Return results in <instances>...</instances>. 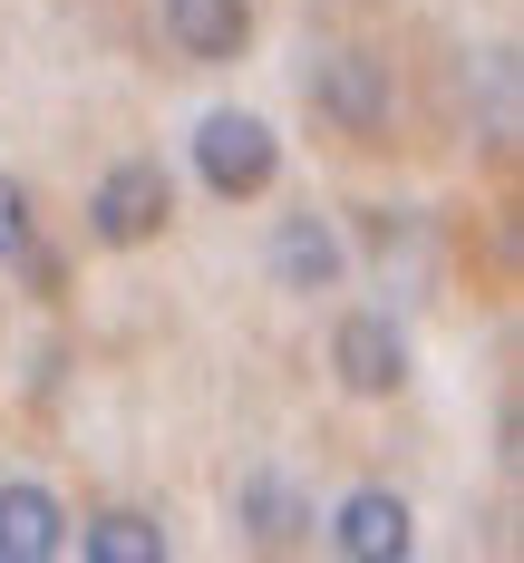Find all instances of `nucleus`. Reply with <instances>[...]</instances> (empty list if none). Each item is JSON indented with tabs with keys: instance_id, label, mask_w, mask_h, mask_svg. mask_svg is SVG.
<instances>
[{
	"instance_id": "obj_1",
	"label": "nucleus",
	"mask_w": 524,
	"mask_h": 563,
	"mask_svg": "<svg viewBox=\"0 0 524 563\" xmlns=\"http://www.w3.org/2000/svg\"><path fill=\"white\" fill-rule=\"evenodd\" d=\"M175 224V166L166 156H116L98 185H88V243L108 253H136Z\"/></svg>"
},
{
	"instance_id": "obj_2",
	"label": "nucleus",
	"mask_w": 524,
	"mask_h": 563,
	"mask_svg": "<svg viewBox=\"0 0 524 563\" xmlns=\"http://www.w3.org/2000/svg\"><path fill=\"white\" fill-rule=\"evenodd\" d=\"M194 175H204V195H224V205L272 195V175H282V136H272L253 108H214V117H194Z\"/></svg>"
},
{
	"instance_id": "obj_3",
	"label": "nucleus",
	"mask_w": 524,
	"mask_h": 563,
	"mask_svg": "<svg viewBox=\"0 0 524 563\" xmlns=\"http://www.w3.org/2000/svg\"><path fill=\"white\" fill-rule=\"evenodd\" d=\"M331 369H341L349 398H399L408 369H417V350H408V321L399 311H341V331H331Z\"/></svg>"
},
{
	"instance_id": "obj_4",
	"label": "nucleus",
	"mask_w": 524,
	"mask_h": 563,
	"mask_svg": "<svg viewBox=\"0 0 524 563\" xmlns=\"http://www.w3.org/2000/svg\"><path fill=\"white\" fill-rule=\"evenodd\" d=\"M311 108L331 117L341 136H359V146H369V136L389 126V58L359 49V40L321 49V58H311Z\"/></svg>"
},
{
	"instance_id": "obj_5",
	"label": "nucleus",
	"mask_w": 524,
	"mask_h": 563,
	"mask_svg": "<svg viewBox=\"0 0 524 563\" xmlns=\"http://www.w3.org/2000/svg\"><path fill=\"white\" fill-rule=\"evenodd\" d=\"M331 554L341 563H408L417 554V515H408V496H389V486L341 496V506H331Z\"/></svg>"
},
{
	"instance_id": "obj_6",
	"label": "nucleus",
	"mask_w": 524,
	"mask_h": 563,
	"mask_svg": "<svg viewBox=\"0 0 524 563\" xmlns=\"http://www.w3.org/2000/svg\"><path fill=\"white\" fill-rule=\"evenodd\" d=\"M341 273H349V243H341V224H331L321 205H301V214L272 224V282H282V291L321 301V291H341Z\"/></svg>"
},
{
	"instance_id": "obj_7",
	"label": "nucleus",
	"mask_w": 524,
	"mask_h": 563,
	"mask_svg": "<svg viewBox=\"0 0 524 563\" xmlns=\"http://www.w3.org/2000/svg\"><path fill=\"white\" fill-rule=\"evenodd\" d=\"M156 20H166L175 58H194V68H233L253 49V0H166Z\"/></svg>"
},
{
	"instance_id": "obj_8",
	"label": "nucleus",
	"mask_w": 524,
	"mask_h": 563,
	"mask_svg": "<svg viewBox=\"0 0 524 563\" xmlns=\"http://www.w3.org/2000/svg\"><path fill=\"white\" fill-rule=\"evenodd\" d=\"M58 554H68V506L40 476H10L0 486V563H58Z\"/></svg>"
},
{
	"instance_id": "obj_9",
	"label": "nucleus",
	"mask_w": 524,
	"mask_h": 563,
	"mask_svg": "<svg viewBox=\"0 0 524 563\" xmlns=\"http://www.w3.org/2000/svg\"><path fill=\"white\" fill-rule=\"evenodd\" d=\"M233 525H243V544H272V554H282V544H301L321 515L301 506V486H291L282 466H243V486H233Z\"/></svg>"
},
{
	"instance_id": "obj_10",
	"label": "nucleus",
	"mask_w": 524,
	"mask_h": 563,
	"mask_svg": "<svg viewBox=\"0 0 524 563\" xmlns=\"http://www.w3.org/2000/svg\"><path fill=\"white\" fill-rule=\"evenodd\" d=\"M88 563H166L175 554V534L156 525V515H136V506H108V515H88L78 534H68Z\"/></svg>"
},
{
	"instance_id": "obj_11",
	"label": "nucleus",
	"mask_w": 524,
	"mask_h": 563,
	"mask_svg": "<svg viewBox=\"0 0 524 563\" xmlns=\"http://www.w3.org/2000/svg\"><path fill=\"white\" fill-rule=\"evenodd\" d=\"M20 243H30V185H20V175L0 166V263H10Z\"/></svg>"
}]
</instances>
